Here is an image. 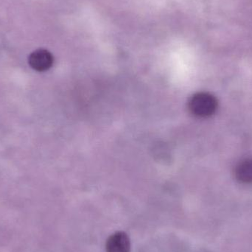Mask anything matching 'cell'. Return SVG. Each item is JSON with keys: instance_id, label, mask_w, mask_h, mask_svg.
<instances>
[{"instance_id": "cell-1", "label": "cell", "mask_w": 252, "mask_h": 252, "mask_svg": "<svg viewBox=\"0 0 252 252\" xmlns=\"http://www.w3.org/2000/svg\"><path fill=\"white\" fill-rule=\"evenodd\" d=\"M217 109V100L212 94L199 93L194 94L189 101V109L198 118L211 116Z\"/></svg>"}, {"instance_id": "cell-2", "label": "cell", "mask_w": 252, "mask_h": 252, "mask_svg": "<svg viewBox=\"0 0 252 252\" xmlns=\"http://www.w3.org/2000/svg\"><path fill=\"white\" fill-rule=\"evenodd\" d=\"M28 62L32 69L38 72H44L53 66L54 58L48 50L38 49L30 55Z\"/></svg>"}, {"instance_id": "cell-4", "label": "cell", "mask_w": 252, "mask_h": 252, "mask_svg": "<svg viewBox=\"0 0 252 252\" xmlns=\"http://www.w3.org/2000/svg\"><path fill=\"white\" fill-rule=\"evenodd\" d=\"M237 178L245 183L252 182V159L242 161L236 169Z\"/></svg>"}, {"instance_id": "cell-3", "label": "cell", "mask_w": 252, "mask_h": 252, "mask_svg": "<svg viewBox=\"0 0 252 252\" xmlns=\"http://www.w3.org/2000/svg\"><path fill=\"white\" fill-rule=\"evenodd\" d=\"M106 250V252H130V238L124 232H115L107 240Z\"/></svg>"}]
</instances>
